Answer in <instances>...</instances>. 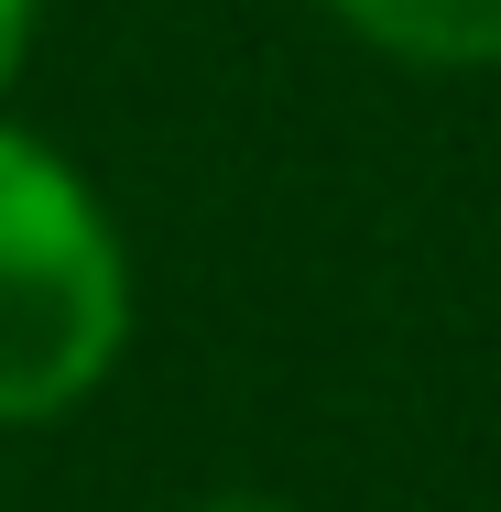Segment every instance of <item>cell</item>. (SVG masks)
I'll return each instance as SVG.
<instances>
[{"mask_svg":"<svg viewBox=\"0 0 501 512\" xmlns=\"http://www.w3.org/2000/svg\"><path fill=\"white\" fill-rule=\"evenodd\" d=\"M131 349V262L88 175L0 120V425H55Z\"/></svg>","mask_w":501,"mask_h":512,"instance_id":"cell-1","label":"cell"},{"mask_svg":"<svg viewBox=\"0 0 501 512\" xmlns=\"http://www.w3.org/2000/svg\"><path fill=\"white\" fill-rule=\"evenodd\" d=\"M327 11L403 66H501V0H327Z\"/></svg>","mask_w":501,"mask_h":512,"instance_id":"cell-2","label":"cell"},{"mask_svg":"<svg viewBox=\"0 0 501 512\" xmlns=\"http://www.w3.org/2000/svg\"><path fill=\"white\" fill-rule=\"evenodd\" d=\"M33 22H44V0H0V99H11V77L33 55Z\"/></svg>","mask_w":501,"mask_h":512,"instance_id":"cell-3","label":"cell"},{"mask_svg":"<svg viewBox=\"0 0 501 512\" xmlns=\"http://www.w3.org/2000/svg\"><path fill=\"white\" fill-rule=\"evenodd\" d=\"M197 512H295V502H273V491H218V502H197Z\"/></svg>","mask_w":501,"mask_h":512,"instance_id":"cell-4","label":"cell"}]
</instances>
